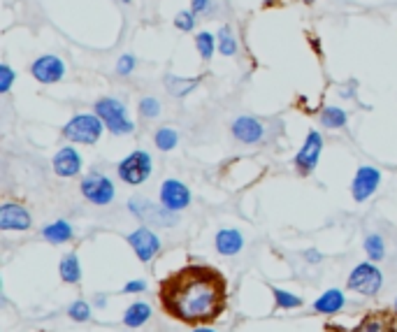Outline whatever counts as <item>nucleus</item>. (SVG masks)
<instances>
[{
	"instance_id": "nucleus-8",
	"label": "nucleus",
	"mask_w": 397,
	"mask_h": 332,
	"mask_svg": "<svg viewBox=\"0 0 397 332\" xmlns=\"http://www.w3.org/2000/svg\"><path fill=\"white\" fill-rule=\"evenodd\" d=\"M191 203V191L179 179H167L160 184V205L167 212H179Z\"/></svg>"
},
{
	"instance_id": "nucleus-5",
	"label": "nucleus",
	"mask_w": 397,
	"mask_h": 332,
	"mask_svg": "<svg viewBox=\"0 0 397 332\" xmlns=\"http://www.w3.org/2000/svg\"><path fill=\"white\" fill-rule=\"evenodd\" d=\"M151 175V156L146 151H132L118 163V177L125 184H142Z\"/></svg>"
},
{
	"instance_id": "nucleus-38",
	"label": "nucleus",
	"mask_w": 397,
	"mask_h": 332,
	"mask_svg": "<svg viewBox=\"0 0 397 332\" xmlns=\"http://www.w3.org/2000/svg\"><path fill=\"white\" fill-rule=\"evenodd\" d=\"M123 3H130V0H123Z\"/></svg>"
},
{
	"instance_id": "nucleus-33",
	"label": "nucleus",
	"mask_w": 397,
	"mask_h": 332,
	"mask_svg": "<svg viewBox=\"0 0 397 332\" xmlns=\"http://www.w3.org/2000/svg\"><path fill=\"white\" fill-rule=\"evenodd\" d=\"M144 288H146L144 281H130V283H125V286H123L125 293H142Z\"/></svg>"
},
{
	"instance_id": "nucleus-36",
	"label": "nucleus",
	"mask_w": 397,
	"mask_h": 332,
	"mask_svg": "<svg viewBox=\"0 0 397 332\" xmlns=\"http://www.w3.org/2000/svg\"><path fill=\"white\" fill-rule=\"evenodd\" d=\"M393 309H395V311H397V300H395V307H393Z\"/></svg>"
},
{
	"instance_id": "nucleus-26",
	"label": "nucleus",
	"mask_w": 397,
	"mask_h": 332,
	"mask_svg": "<svg viewBox=\"0 0 397 332\" xmlns=\"http://www.w3.org/2000/svg\"><path fill=\"white\" fill-rule=\"evenodd\" d=\"M165 84L170 86L172 95H186L191 88L198 84V79H191V81H181V79H174V77H167Z\"/></svg>"
},
{
	"instance_id": "nucleus-16",
	"label": "nucleus",
	"mask_w": 397,
	"mask_h": 332,
	"mask_svg": "<svg viewBox=\"0 0 397 332\" xmlns=\"http://www.w3.org/2000/svg\"><path fill=\"white\" fill-rule=\"evenodd\" d=\"M244 246V239L242 235L233 230V228H226V230H219L216 232V251L223 253V255H235L240 253Z\"/></svg>"
},
{
	"instance_id": "nucleus-18",
	"label": "nucleus",
	"mask_w": 397,
	"mask_h": 332,
	"mask_svg": "<svg viewBox=\"0 0 397 332\" xmlns=\"http://www.w3.org/2000/svg\"><path fill=\"white\" fill-rule=\"evenodd\" d=\"M151 316V307L146 302H135L130 304L128 309H125V316H123V323L128 325V328H139V325H144L149 321Z\"/></svg>"
},
{
	"instance_id": "nucleus-25",
	"label": "nucleus",
	"mask_w": 397,
	"mask_h": 332,
	"mask_svg": "<svg viewBox=\"0 0 397 332\" xmlns=\"http://www.w3.org/2000/svg\"><path fill=\"white\" fill-rule=\"evenodd\" d=\"M219 52L223 56H233L237 52V42L233 38V31H230V26H223L221 33H219Z\"/></svg>"
},
{
	"instance_id": "nucleus-1",
	"label": "nucleus",
	"mask_w": 397,
	"mask_h": 332,
	"mask_svg": "<svg viewBox=\"0 0 397 332\" xmlns=\"http://www.w3.org/2000/svg\"><path fill=\"white\" fill-rule=\"evenodd\" d=\"M160 309L186 325H209L228 309V281L209 265H186L167 274L158 286Z\"/></svg>"
},
{
	"instance_id": "nucleus-27",
	"label": "nucleus",
	"mask_w": 397,
	"mask_h": 332,
	"mask_svg": "<svg viewBox=\"0 0 397 332\" xmlns=\"http://www.w3.org/2000/svg\"><path fill=\"white\" fill-rule=\"evenodd\" d=\"M195 45H198V52L202 58H212L214 54V38L209 35V33H200L198 38H195Z\"/></svg>"
},
{
	"instance_id": "nucleus-30",
	"label": "nucleus",
	"mask_w": 397,
	"mask_h": 332,
	"mask_svg": "<svg viewBox=\"0 0 397 332\" xmlns=\"http://www.w3.org/2000/svg\"><path fill=\"white\" fill-rule=\"evenodd\" d=\"M12 81H14V70L10 65H0V93L10 91Z\"/></svg>"
},
{
	"instance_id": "nucleus-10",
	"label": "nucleus",
	"mask_w": 397,
	"mask_h": 332,
	"mask_svg": "<svg viewBox=\"0 0 397 332\" xmlns=\"http://www.w3.org/2000/svg\"><path fill=\"white\" fill-rule=\"evenodd\" d=\"M130 246L135 248L137 258L142 262H149L153 255L160 251V239L156 232H151L149 228H137L135 232L128 235Z\"/></svg>"
},
{
	"instance_id": "nucleus-31",
	"label": "nucleus",
	"mask_w": 397,
	"mask_h": 332,
	"mask_svg": "<svg viewBox=\"0 0 397 332\" xmlns=\"http://www.w3.org/2000/svg\"><path fill=\"white\" fill-rule=\"evenodd\" d=\"M174 26H177L179 31H193V26H195L193 12H179L177 19H174Z\"/></svg>"
},
{
	"instance_id": "nucleus-20",
	"label": "nucleus",
	"mask_w": 397,
	"mask_h": 332,
	"mask_svg": "<svg viewBox=\"0 0 397 332\" xmlns=\"http://www.w3.org/2000/svg\"><path fill=\"white\" fill-rule=\"evenodd\" d=\"M61 276L65 283H77L81 279V267H79V258L75 253H68L65 258L61 260Z\"/></svg>"
},
{
	"instance_id": "nucleus-24",
	"label": "nucleus",
	"mask_w": 397,
	"mask_h": 332,
	"mask_svg": "<svg viewBox=\"0 0 397 332\" xmlns=\"http://www.w3.org/2000/svg\"><path fill=\"white\" fill-rule=\"evenodd\" d=\"M177 142H179V135H177V130H172V128H158V133H156V147L160 151H170L177 147Z\"/></svg>"
},
{
	"instance_id": "nucleus-19",
	"label": "nucleus",
	"mask_w": 397,
	"mask_h": 332,
	"mask_svg": "<svg viewBox=\"0 0 397 332\" xmlns=\"http://www.w3.org/2000/svg\"><path fill=\"white\" fill-rule=\"evenodd\" d=\"M47 242H54V244H63V242H70L72 237V228H70L68 221H56V223H49L45 230H42Z\"/></svg>"
},
{
	"instance_id": "nucleus-6",
	"label": "nucleus",
	"mask_w": 397,
	"mask_h": 332,
	"mask_svg": "<svg viewBox=\"0 0 397 332\" xmlns=\"http://www.w3.org/2000/svg\"><path fill=\"white\" fill-rule=\"evenodd\" d=\"M381 283H383V274L379 272V267L374 262H362L348 276V288L360 295H376L381 290Z\"/></svg>"
},
{
	"instance_id": "nucleus-28",
	"label": "nucleus",
	"mask_w": 397,
	"mask_h": 332,
	"mask_svg": "<svg viewBox=\"0 0 397 332\" xmlns=\"http://www.w3.org/2000/svg\"><path fill=\"white\" fill-rule=\"evenodd\" d=\"M68 314L72 321H88V316H91V307L86 302H81V300H77L75 304H70V309H68Z\"/></svg>"
},
{
	"instance_id": "nucleus-29",
	"label": "nucleus",
	"mask_w": 397,
	"mask_h": 332,
	"mask_svg": "<svg viewBox=\"0 0 397 332\" xmlns=\"http://www.w3.org/2000/svg\"><path fill=\"white\" fill-rule=\"evenodd\" d=\"M139 114L144 119H153V116L160 114V102L156 98H142L139 100Z\"/></svg>"
},
{
	"instance_id": "nucleus-14",
	"label": "nucleus",
	"mask_w": 397,
	"mask_h": 332,
	"mask_svg": "<svg viewBox=\"0 0 397 332\" xmlns=\"http://www.w3.org/2000/svg\"><path fill=\"white\" fill-rule=\"evenodd\" d=\"M263 135H265L263 123L256 121L254 116H240V119H235V123H233V137L244 144L260 142Z\"/></svg>"
},
{
	"instance_id": "nucleus-15",
	"label": "nucleus",
	"mask_w": 397,
	"mask_h": 332,
	"mask_svg": "<svg viewBox=\"0 0 397 332\" xmlns=\"http://www.w3.org/2000/svg\"><path fill=\"white\" fill-rule=\"evenodd\" d=\"M54 170L61 177H75L81 170V158L72 147H63L59 154L54 156Z\"/></svg>"
},
{
	"instance_id": "nucleus-37",
	"label": "nucleus",
	"mask_w": 397,
	"mask_h": 332,
	"mask_svg": "<svg viewBox=\"0 0 397 332\" xmlns=\"http://www.w3.org/2000/svg\"><path fill=\"white\" fill-rule=\"evenodd\" d=\"M304 3H313V0H304Z\"/></svg>"
},
{
	"instance_id": "nucleus-23",
	"label": "nucleus",
	"mask_w": 397,
	"mask_h": 332,
	"mask_svg": "<svg viewBox=\"0 0 397 332\" xmlns=\"http://www.w3.org/2000/svg\"><path fill=\"white\" fill-rule=\"evenodd\" d=\"M272 295L277 300V307L281 309H295V307H302V297L288 293V290H281V288H272Z\"/></svg>"
},
{
	"instance_id": "nucleus-22",
	"label": "nucleus",
	"mask_w": 397,
	"mask_h": 332,
	"mask_svg": "<svg viewBox=\"0 0 397 332\" xmlns=\"http://www.w3.org/2000/svg\"><path fill=\"white\" fill-rule=\"evenodd\" d=\"M365 251H367L372 262L383 260V255H386V244H383L381 235H369V237L365 239Z\"/></svg>"
},
{
	"instance_id": "nucleus-32",
	"label": "nucleus",
	"mask_w": 397,
	"mask_h": 332,
	"mask_svg": "<svg viewBox=\"0 0 397 332\" xmlns=\"http://www.w3.org/2000/svg\"><path fill=\"white\" fill-rule=\"evenodd\" d=\"M132 68H135V58H132L130 54H123V56L118 58V65H116L118 74H130Z\"/></svg>"
},
{
	"instance_id": "nucleus-9",
	"label": "nucleus",
	"mask_w": 397,
	"mask_h": 332,
	"mask_svg": "<svg viewBox=\"0 0 397 332\" xmlns=\"http://www.w3.org/2000/svg\"><path fill=\"white\" fill-rule=\"evenodd\" d=\"M320 149H323V137H320V133H316V130H311V133L306 135L302 149H299L295 156V168L302 172V175H309V172L316 168L320 158Z\"/></svg>"
},
{
	"instance_id": "nucleus-13",
	"label": "nucleus",
	"mask_w": 397,
	"mask_h": 332,
	"mask_svg": "<svg viewBox=\"0 0 397 332\" xmlns=\"http://www.w3.org/2000/svg\"><path fill=\"white\" fill-rule=\"evenodd\" d=\"M0 228L3 230H28L31 228V214L17 203H5L0 207Z\"/></svg>"
},
{
	"instance_id": "nucleus-21",
	"label": "nucleus",
	"mask_w": 397,
	"mask_h": 332,
	"mask_svg": "<svg viewBox=\"0 0 397 332\" xmlns=\"http://www.w3.org/2000/svg\"><path fill=\"white\" fill-rule=\"evenodd\" d=\"M320 123L325 128H344L346 126V112L339 107H325L320 112Z\"/></svg>"
},
{
	"instance_id": "nucleus-17",
	"label": "nucleus",
	"mask_w": 397,
	"mask_h": 332,
	"mask_svg": "<svg viewBox=\"0 0 397 332\" xmlns=\"http://www.w3.org/2000/svg\"><path fill=\"white\" fill-rule=\"evenodd\" d=\"M341 307H344V293L337 288L325 290V293L313 302V309L320 311V314H337Z\"/></svg>"
},
{
	"instance_id": "nucleus-35",
	"label": "nucleus",
	"mask_w": 397,
	"mask_h": 332,
	"mask_svg": "<svg viewBox=\"0 0 397 332\" xmlns=\"http://www.w3.org/2000/svg\"><path fill=\"white\" fill-rule=\"evenodd\" d=\"M193 332H214L212 328H207V325H198V328H195Z\"/></svg>"
},
{
	"instance_id": "nucleus-11",
	"label": "nucleus",
	"mask_w": 397,
	"mask_h": 332,
	"mask_svg": "<svg viewBox=\"0 0 397 332\" xmlns=\"http://www.w3.org/2000/svg\"><path fill=\"white\" fill-rule=\"evenodd\" d=\"M379 182H381L379 170L369 168V165H362V168L355 172V177H353V186H351L353 198L358 200V203H362V200H367L369 196H374Z\"/></svg>"
},
{
	"instance_id": "nucleus-7",
	"label": "nucleus",
	"mask_w": 397,
	"mask_h": 332,
	"mask_svg": "<svg viewBox=\"0 0 397 332\" xmlns=\"http://www.w3.org/2000/svg\"><path fill=\"white\" fill-rule=\"evenodd\" d=\"M81 196L93 205H109L114 200V186L100 172H91L81 179Z\"/></svg>"
},
{
	"instance_id": "nucleus-34",
	"label": "nucleus",
	"mask_w": 397,
	"mask_h": 332,
	"mask_svg": "<svg viewBox=\"0 0 397 332\" xmlns=\"http://www.w3.org/2000/svg\"><path fill=\"white\" fill-rule=\"evenodd\" d=\"M209 8V0H193V12H205Z\"/></svg>"
},
{
	"instance_id": "nucleus-3",
	"label": "nucleus",
	"mask_w": 397,
	"mask_h": 332,
	"mask_svg": "<svg viewBox=\"0 0 397 332\" xmlns=\"http://www.w3.org/2000/svg\"><path fill=\"white\" fill-rule=\"evenodd\" d=\"M95 114L100 116L104 128L114 135H128L132 133L135 123H132L128 116H125V107L121 100L116 98H100L95 102Z\"/></svg>"
},
{
	"instance_id": "nucleus-2",
	"label": "nucleus",
	"mask_w": 397,
	"mask_h": 332,
	"mask_svg": "<svg viewBox=\"0 0 397 332\" xmlns=\"http://www.w3.org/2000/svg\"><path fill=\"white\" fill-rule=\"evenodd\" d=\"M325 332H397V311L395 309H374L360 318L355 328L325 323Z\"/></svg>"
},
{
	"instance_id": "nucleus-12",
	"label": "nucleus",
	"mask_w": 397,
	"mask_h": 332,
	"mask_svg": "<svg viewBox=\"0 0 397 332\" xmlns=\"http://www.w3.org/2000/svg\"><path fill=\"white\" fill-rule=\"evenodd\" d=\"M63 72H65V65H63V61L56 58V56H40L31 65V74L38 81H42V84H54V81H61Z\"/></svg>"
},
{
	"instance_id": "nucleus-4",
	"label": "nucleus",
	"mask_w": 397,
	"mask_h": 332,
	"mask_svg": "<svg viewBox=\"0 0 397 332\" xmlns=\"http://www.w3.org/2000/svg\"><path fill=\"white\" fill-rule=\"evenodd\" d=\"M102 128L104 123L98 114H79L72 121H68V126L63 128V135L79 144H95L100 140Z\"/></svg>"
}]
</instances>
